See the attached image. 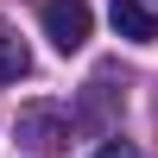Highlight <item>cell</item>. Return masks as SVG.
Instances as JSON below:
<instances>
[{
    "label": "cell",
    "mask_w": 158,
    "mask_h": 158,
    "mask_svg": "<svg viewBox=\"0 0 158 158\" xmlns=\"http://www.w3.org/2000/svg\"><path fill=\"white\" fill-rule=\"evenodd\" d=\"M25 70H32V51H25V38L0 19V82H19Z\"/></svg>",
    "instance_id": "obj_4"
},
{
    "label": "cell",
    "mask_w": 158,
    "mask_h": 158,
    "mask_svg": "<svg viewBox=\"0 0 158 158\" xmlns=\"http://www.w3.org/2000/svg\"><path fill=\"white\" fill-rule=\"evenodd\" d=\"M108 19H114V32L133 38V44H152V38H158V13L146 6V0H114Z\"/></svg>",
    "instance_id": "obj_3"
},
{
    "label": "cell",
    "mask_w": 158,
    "mask_h": 158,
    "mask_svg": "<svg viewBox=\"0 0 158 158\" xmlns=\"http://www.w3.org/2000/svg\"><path fill=\"white\" fill-rule=\"evenodd\" d=\"M89 158H139V152L127 146V139H108V146H101V152H89Z\"/></svg>",
    "instance_id": "obj_5"
},
{
    "label": "cell",
    "mask_w": 158,
    "mask_h": 158,
    "mask_svg": "<svg viewBox=\"0 0 158 158\" xmlns=\"http://www.w3.org/2000/svg\"><path fill=\"white\" fill-rule=\"evenodd\" d=\"M19 139L32 152H63V146H70V114H63V108H44V101H38V108H19Z\"/></svg>",
    "instance_id": "obj_2"
},
{
    "label": "cell",
    "mask_w": 158,
    "mask_h": 158,
    "mask_svg": "<svg viewBox=\"0 0 158 158\" xmlns=\"http://www.w3.org/2000/svg\"><path fill=\"white\" fill-rule=\"evenodd\" d=\"M89 25H95V13H89V0H44V38L70 57V51L89 44Z\"/></svg>",
    "instance_id": "obj_1"
}]
</instances>
